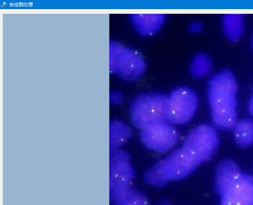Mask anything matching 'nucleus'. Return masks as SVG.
<instances>
[{"label": "nucleus", "instance_id": "obj_20", "mask_svg": "<svg viewBox=\"0 0 253 205\" xmlns=\"http://www.w3.org/2000/svg\"><path fill=\"white\" fill-rule=\"evenodd\" d=\"M170 205L169 204V202H166V201L162 200L161 202H158V205Z\"/></svg>", "mask_w": 253, "mask_h": 205}, {"label": "nucleus", "instance_id": "obj_15", "mask_svg": "<svg viewBox=\"0 0 253 205\" xmlns=\"http://www.w3.org/2000/svg\"><path fill=\"white\" fill-rule=\"evenodd\" d=\"M212 63L210 57L206 54L201 53L192 60L190 73L195 79H202L210 73Z\"/></svg>", "mask_w": 253, "mask_h": 205}, {"label": "nucleus", "instance_id": "obj_19", "mask_svg": "<svg viewBox=\"0 0 253 205\" xmlns=\"http://www.w3.org/2000/svg\"><path fill=\"white\" fill-rule=\"evenodd\" d=\"M248 111L252 116H253V94L248 104Z\"/></svg>", "mask_w": 253, "mask_h": 205}, {"label": "nucleus", "instance_id": "obj_14", "mask_svg": "<svg viewBox=\"0 0 253 205\" xmlns=\"http://www.w3.org/2000/svg\"><path fill=\"white\" fill-rule=\"evenodd\" d=\"M236 143L242 148H247L253 144V120L245 119L237 122L234 126Z\"/></svg>", "mask_w": 253, "mask_h": 205}, {"label": "nucleus", "instance_id": "obj_8", "mask_svg": "<svg viewBox=\"0 0 253 205\" xmlns=\"http://www.w3.org/2000/svg\"><path fill=\"white\" fill-rule=\"evenodd\" d=\"M130 155L124 150H110V190L128 187L135 176Z\"/></svg>", "mask_w": 253, "mask_h": 205}, {"label": "nucleus", "instance_id": "obj_4", "mask_svg": "<svg viewBox=\"0 0 253 205\" xmlns=\"http://www.w3.org/2000/svg\"><path fill=\"white\" fill-rule=\"evenodd\" d=\"M197 95L188 87H179L168 97L166 121L173 125H182L192 118L197 110Z\"/></svg>", "mask_w": 253, "mask_h": 205}, {"label": "nucleus", "instance_id": "obj_11", "mask_svg": "<svg viewBox=\"0 0 253 205\" xmlns=\"http://www.w3.org/2000/svg\"><path fill=\"white\" fill-rule=\"evenodd\" d=\"M129 18L140 35L149 37L159 32L166 15L164 14H131Z\"/></svg>", "mask_w": 253, "mask_h": 205}, {"label": "nucleus", "instance_id": "obj_12", "mask_svg": "<svg viewBox=\"0 0 253 205\" xmlns=\"http://www.w3.org/2000/svg\"><path fill=\"white\" fill-rule=\"evenodd\" d=\"M132 135L131 128L122 121H112L110 124V150L119 149L126 143Z\"/></svg>", "mask_w": 253, "mask_h": 205}, {"label": "nucleus", "instance_id": "obj_10", "mask_svg": "<svg viewBox=\"0 0 253 205\" xmlns=\"http://www.w3.org/2000/svg\"><path fill=\"white\" fill-rule=\"evenodd\" d=\"M241 175L235 162L230 160L221 161L216 169V192L221 197L224 196L237 183Z\"/></svg>", "mask_w": 253, "mask_h": 205}, {"label": "nucleus", "instance_id": "obj_1", "mask_svg": "<svg viewBox=\"0 0 253 205\" xmlns=\"http://www.w3.org/2000/svg\"><path fill=\"white\" fill-rule=\"evenodd\" d=\"M237 80L230 71H220L209 80L208 100L217 128L231 129L237 124Z\"/></svg>", "mask_w": 253, "mask_h": 205}, {"label": "nucleus", "instance_id": "obj_13", "mask_svg": "<svg viewBox=\"0 0 253 205\" xmlns=\"http://www.w3.org/2000/svg\"><path fill=\"white\" fill-rule=\"evenodd\" d=\"M223 28L226 37L231 41H237L244 34V23L240 14H227L223 19Z\"/></svg>", "mask_w": 253, "mask_h": 205}, {"label": "nucleus", "instance_id": "obj_2", "mask_svg": "<svg viewBox=\"0 0 253 205\" xmlns=\"http://www.w3.org/2000/svg\"><path fill=\"white\" fill-rule=\"evenodd\" d=\"M168 96L161 93H144L135 97L130 106L131 122L140 129L166 120Z\"/></svg>", "mask_w": 253, "mask_h": 205}, {"label": "nucleus", "instance_id": "obj_6", "mask_svg": "<svg viewBox=\"0 0 253 205\" xmlns=\"http://www.w3.org/2000/svg\"><path fill=\"white\" fill-rule=\"evenodd\" d=\"M139 136L147 149L161 154L172 149L179 139V131L166 120L141 130Z\"/></svg>", "mask_w": 253, "mask_h": 205}, {"label": "nucleus", "instance_id": "obj_5", "mask_svg": "<svg viewBox=\"0 0 253 205\" xmlns=\"http://www.w3.org/2000/svg\"><path fill=\"white\" fill-rule=\"evenodd\" d=\"M219 145L217 131L209 125H202L188 133L183 148L201 162L209 161L214 156Z\"/></svg>", "mask_w": 253, "mask_h": 205}, {"label": "nucleus", "instance_id": "obj_16", "mask_svg": "<svg viewBox=\"0 0 253 205\" xmlns=\"http://www.w3.org/2000/svg\"><path fill=\"white\" fill-rule=\"evenodd\" d=\"M120 205H148V198L133 187Z\"/></svg>", "mask_w": 253, "mask_h": 205}, {"label": "nucleus", "instance_id": "obj_18", "mask_svg": "<svg viewBox=\"0 0 253 205\" xmlns=\"http://www.w3.org/2000/svg\"><path fill=\"white\" fill-rule=\"evenodd\" d=\"M203 30V25L200 22H193L189 25V32L192 34H197Z\"/></svg>", "mask_w": 253, "mask_h": 205}, {"label": "nucleus", "instance_id": "obj_3", "mask_svg": "<svg viewBox=\"0 0 253 205\" xmlns=\"http://www.w3.org/2000/svg\"><path fill=\"white\" fill-rule=\"evenodd\" d=\"M146 64L138 51L111 41L110 43V72L126 82H132L143 76Z\"/></svg>", "mask_w": 253, "mask_h": 205}, {"label": "nucleus", "instance_id": "obj_17", "mask_svg": "<svg viewBox=\"0 0 253 205\" xmlns=\"http://www.w3.org/2000/svg\"><path fill=\"white\" fill-rule=\"evenodd\" d=\"M110 102L111 105H119L124 102L122 92L120 90H114L110 94Z\"/></svg>", "mask_w": 253, "mask_h": 205}, {"label": "nucleus", "instance_id": "obj_9", "mask_svg": "<svg viewBox=\"0 0 253 205\" xmlns=\"http://www.w3.org/2000/svg\"><path fill=\"white\" fill-rule=\"evenodd\" d=\"M220 205H253V176L242 174L237 183L222 196Z\"/></svg>", "mask_w": 253, "mask_h": 205}, {"label": "nucleus", "instance_id": "obj_7", "mask_svg": "<svg viewBox=\"0 0 253 205\" xmlns=\"http://www.w3.org/2000/svg\"><path fill=\"white\" fill-rule=\"evenodd\" d=\"M158 164L168 182L184 179L202 162L187 150L182 148L171 153L168 158Z\"/></svg>", "mask_w": 253, "mask_h": 205}]
</instances>
